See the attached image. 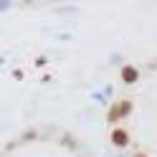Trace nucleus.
<instances>
[{
	"label": "nucleus",
	"instance_id": "3",
	"mask_svg": "<svg viewBox=\"0 0 157 157\" xmlns=\"http://www.w3.org/2000/svg\"><path fill=\"white\" fill-rule=\"evenodd\" d=\"M122 78H124L127 84L137 81V68H134V66H124V68H122Z\"/></svg>",
	"mask_w": 157,
	"mask_h": 157
},
{
	"label": "nucleus",
	"instance_id": "1",
	"mask_svg": "<svg viewBox=\"0 0 157 157\" xmlns=\"http://www.w3.org/2000/svg\"><path fill=\"white\" fill-rule=\"evenodd\" d=\"M129 109H132V104H129V101H119L117 106H112V112H109V122H114V119H119V117H124Z\"/></svg>",
	"mask_w": 157,
	"mask_h": 157
},
{
	"label": "nucleus",
	"instance_id": "2",
	"mask_svg": "<svg viewBox=\"0 0 157 157\" xmlns=\"http://www.w3.org/2000/svg\"><path fill=\"white\" fill-rule=\"evenodd\" d=\"M112 142H114L117 147H124L127 142H129V137H127V132H124V129H114V134H112Z\"/></svg>",
	"mask_w": 157,
	"mask_h": 157
}]
</instances>
